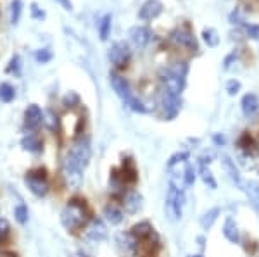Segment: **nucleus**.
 Segmentation results:
<instances>
[{"mask_svg": "<svg viewBox=\"0 0 259 257\" xmlns=\"http://www.w3.org/2000/svg\"><path fill=\"white\" fill-rule=\"evenodd\" d=\"M123 207L128 214L140 213L142 207H144V197H142L139 192L132 190V192H128L126 195L123 197Z\"/></svg>", "mask_w": 259, "mask_h": 257, "instance_id": "15", "label": "nucleus"}, {"mask_svg": "<svg viewBox=\"0 0 259 257\" xmlns=\"http://www.w3.org/2000/svg\"><path fill=\"white\" fill-rule=\"evenodd\" d=\"M130 233L137 238V242H140V240H145V238L152 237V235H156V233H154L152 225H150L149 221H142V223H139V225H135L132 228V231H130Z\"/></svg>", "mask_w": 259, "mask_h": 257, "instance_id": "20", "label": "nucleus"}, {"mask_svg": "<svg viewBox=\"0 0 259 257\" xmlns=\"http://www.w3.org/2000/svg\"><path fill=\"white\" fill-rule=\"evenodd\" d=\"M64 11H73V2L71 0H56Z\"/></svg>", "mask_w": 259, "mask_h": 257, "instance_id": "41", "label": "nucleus"}, {"mask_svg": "<svg viewBox=\"0 0 259 257\" xmlns=\"http://www.w3.org/2000/svg\"><path fill=\"white\" fill-rule=\"evenodd\" d=\"M220 213H221L220 207H212L207 213H204V216L200 218V226H202L204 230H211L212 225L216 223V219H218Z\"/></svg>", "mask_w": 259, "mask_h": 257, "instance_id": "24", "label": "nucleus"}, {"mask_svg": "<svg viewBox=\"0 0 259 257\" xmlns=\"http://www.w3.org/2000/svg\"><path fill=\"white\" fill-rule=\"evenodd\" d=\"M71 257H85V255H83L81 252H76V254H73V255H71Z\"/></svg>", "mask_w": 259, "mask_h": 257, "instance_id": "43", "label": "nucleus"}, {"mask_svg": "<svg viewBox=\"0 0 259 257\" xmlns=\"http://www.w3.org/2000/svg\"><path fill=\"white\" fill-rule=\"evenodd\" d=\"M227 92L228 95H237L240 92V81L239 80H230L227 81Z\"/></svg>", "mask_w": 259, "mask_h": 257, "instance_id": "37", "label": "nucleus"}, {"mask_svg": "<svg viewBox=\"0 0 259 257\" xmlns=\"http://www.w3.org/2000/svg\"><path fill=\"white\" fill-rule=\"evenodd\" d=\"M14 216H16V221H18L19 225H26V221H28V207L24 204H19L14 209Z\"/></svg>", "mask_w": 259, "mask_h": 257, "instance_id": "33", "label": "nucleus"}, {"mask_svg": "<svg viewBox=\"0 0 259 257\" xmlns=\"http://www.w3.org/2000/svg\"><path fill=\"white\" fill-rule=\"evenodd\" d=\"M41 123H44V111L36 104H30L24 111V128L28 131H35L41 126Z\"/></svg>", "mask_w": 259, "mask_h": 257, "instance_id": "11", "label": "nucleus"}, {"mask_svg": "<svg viewBox=\"0 0 259 257\" xmlns=\"http://www.w3.org/2000/svg\"><path fill=\"white\" fill-rule=\"evenodd\" d=\"M24 183H26L28 190L36 197H45L49 193V181L47 176H45V169L30 171L24 178Z\"/></svg>", "mask_w": 259, "mask_h": 257, "instance_id": "6", "label": "nucleus"}, {"mask_svg": "<svg viewBox=\"0 0 259 257\" xmlns=\"http://www.w3.org/2000/svg\"><path fill=\"white\" fill-rule=\"evenodd\" d=\"M7 71L16 74V76H19L21 74V57L19 56H14L9 62V66H7Z\"/></svg>", "mask_w": 259, "mask_h": 257, "instance_id": "35", "label": "nucleus"}, {"mask_svg": "<svg viewBox=\"0 0 259 257\" xmlns=\"http://www.w3.org/2000/svg\"><path fill=\"white\" fill-rule=\"evenodd\" d=\"M214 142L223 145V143H225V138H223V136H220V135H216V136H214Z\"/></svg>", "mask_w": 259, "mask_h": 257, "instance_id": "42", "label": "nucleus"}, {"mask_svg": "<svg viewBox=\"0 0 259 257\" xmlns=\"http://www.w3.org/2000/svg\"><path fill=\"white\" fill-rule=\"evenodd\" d=\"M78 102H80V98H78V95L74 93V92H69V93L64 97V106H68V107L78 106Z\"/></svg>", "mask_w": 259, "mask_h": 257, "instance_id": "39", "label": "nucleus"}, {"mask_svg": "<svg viewBox=\"0 0 259 257\" xmlns=\"http://www.w3.org/2000/svg\"><path fill=\"white\" fill-rule=\"evenodd\" d=\"M111 28H112V16L111 14H106L99 23V35H100V40L106 41L109 38L111 35Z\"/></svg>", "mask_w": 259, "mask_h": 257, "instance_id": "26", "label": "nucleus"}, {"mask_svg": "<svg viewBox=\"0 0 259 257\" xmlns=\"http://www.w3.org/2000/svg\"><path fill=\"white\" fill-rule=\"evenodd\" d=\"M35 61L38 64H47L49 61H52V52L49 48H40V50L35 52Z\"/></svg>", "mask_w": 259, "mask_h": 257, "instance_id": "34", "label": "nucleus"}, {"mask_svg": "<svg viewBox=\"0 0 259 257\" xmlns=\"http://www.w3.org/2000/svg\"><path fill=\"white\" fill-rule=\"evenodd\" d=\"M187 74H189V64L187 62H175L169 68L161 73L162 90H168L171 93L182 95L185 88Z\"/></svg>", "mask_w": 259, "mask_h": 257, "instance_id": "3", "label": "nucleus"}, {"mask_svg": "<svg viewBox=\"0 0 259 257\" xmlns=\"http://www.w3.org/2000/svg\"><path fill=\"white\" fill-rule=\"evenodd\" d=\"M162 11H164V6L161 0H145L139 11V18L144 21H152L161 16Z\"/></svg>", "mask_w": 259, "mask_h": 257, "instance_id": "13", "label": "nucleus"}, {"mask_svg": "<svg viewBox=\"0 0 259 257\" xmlns=\"http://www.w3.org/2000/svg\"><path fill=\"white\" fill-rule=\"evenodd\" d=\"M104 216H106V219L111 223V225H119V223L123 221L124 214L116 204H107L104 207Z\"/></svg>", "mask_w": 259, "mask_h": 257, "instance_id": "23", "label": "nucleus"}, {"mask_svg": "<svg viewBox=\"0 0 259 257\" xmlns=\"http://www.w3.org/2000/svg\"><path fill=\"white\" fill-rule=\"evenodd\" d=\"M245 33L254 40H259V24H245Z\"/></svg>", "mask_w": 259, "mask_h": 257, "instance_id": "38", "label": "nucleus"}, {"mask_svg": "<svg viewBox=\"0 0 259 257\" xmlns=\"http://www.w3.org/2000/svg\"><path fill=\"white\" fill-rule=\"evenodd\" d=\"M162 109H164L166 119H173L177 118V114L182 109V97L177 93H171L168 90H162Z\"/></svg>", "mask_w": 259, "mask_h": 257, "instance_id": "10", "label": "nucleus"}, {"mask_svg": "<svg viewBox=\"0 0 259 257\" xmlns=\"http://www.w3.org/2000/svg\"><path fill=\"white\" fill-rule=\"evenodd\" d=\"M87 237L94 242H102L107 238V226L104 225V221L100 218H94L90 221L89 228H87Z\"/></svg>", "mask_w": 259, "mask_h": 257, "instance_id": "14", "label": "nucleus"}, {"mask_svg": "<svg viewBox=\"0 0 259 257\" xmlns=\"http://www.w3.org/2000/svg\"><path fill=\"white\" fill-rule=\"evenodd\" d=\"M223 235L228 242L232 243H239L240 242V230L237 226L235 219L233 218H227L225 219V225H223Z\"/></svg>", "mask_w": 259, "mask_h": 257, "instance_id": "18", "label": "nucleus"}, {"mask_svg": "<svg viewBox=\"0 0 259 257\" xmlns=\"http://www.w3.org/2000/svg\"><path fill=\"white\" fill-rule=\"evenodd\" d=\"M23 14V0H12L11 2V24H18Z\"/></svg>", "mask_w": 259, "mask_h": 257, "instance_id": "28", "label": "nucleus"}, {"mask_svg": "<svg viewBox=\"0 0 259 257\" xmlns=\"http://www.w3.org/2000/svg\"><path fill=\"white\" fill-rule=\"evenodd\" d=\"M223 168H225V171H227L230 180H232L237 186H242V178H240L239 169H237L235 163H233L228 156H223Z\"/></svg>", "mask_w": 259, "mask_h": 257, "instance_id": "22", "label": "nucleus"}, {"mask_svg": "<svg viewBox=\"0 0 259 257\" xmlns=\"http://www.w3.org/2000/svg\"><path fill=\"white\" fill-rule=\"evenodd\" d=\"M83 171H85V168L66 154L64 161H62V175H64L66 183H68L71 188H80V185L83 181Z\"/></svg>", "mask_w": 259, "mask_h": 257, "instance_id": "5", "label": "nucleus"}, {"mask_svg": "<svg viewBox=\"0 0 259 257\" xmlns=\"http://www.w3.org/2000/svg\"><path fill=\"white\" fill-rule=\"evenodd\" d=\"M31 16L35 19H45V12L41 11L36 4H31Z\"/></svg>", "mask_w": 259, "mask_h": 257, "instance_id": "40", "label": "nucleus"}, {"mask_svg": "<svg viewBox=\"0 0 259 257\" xmlns=\"http://www.w3.org/2000/svg\"><path fill=\"white\" fill-rule=\"evenodd\" d=\"M9 233H11L9 221H7V219H4V218H0V242H4V240L9 237Z\"/></svg>", "mask_w": 259, "mask_h": 257, "instance_id": "36", "label": "nucleus"}, {"mask_svg": "<svg viewBox=\"0 0 259 257\" xmlns=\"http://www.w3.org/2000/svg\"><path fill=\"white\" fill-rule=\"evenodd\" d=\"M169 40L173 41L175 45L187 48V50H190V52L199 50L197 38H195L194 33H192L189 28H175V30L169 33Z\"/></svg>", "mask_w": 259, "mask_h": 257, "instance_id": "8", "label": "nucleus"}, {"mask_svg": "<svg viewBox=\"0 0 259 257\" xmlns=\"http://www.w3.org/2000/svg\"><path fill=\"white\" fill-rule=\"evenodd\" d=\"M68 156L71 159H74L78 164L83 166V168H87V164H89L90 157H92V148H90V140L89 138H78L76 142L73 143V147L69 148Z\"/></svg>", "mask_w": 259, "mask_h": 257, "instance_id": "9", "label": "nucleus"}, {"mask_svg": "<svg viewBox=\"0 0 259 257\" xmlns=\"http://www.w3.org/2000/svg\"><path fill=\"white\" fill-rule=\"evenodd\" d=\"M107 56H109L111 64L114 66L116 69H123V68H126L130 59H132V50H130L128 43H124V41H116V43L111 45Z\"/></svg>", "mask_w": 259, "mask_h": 257, "instance_id": "7", "label": "nucleus"}, {"mask_svg": "<svg viewBox=\"0 0 259 257\" xmlns=\"http://www.w3.org/2000/svg\"><path fill=\"white\" fill-rule=\"evenodd\" d=\"M189 157L190 154L187 150H180V152H175L173 156L169 157V161H168V169H173L177 164H182V163H187L189 161Z\"/></svg>", "mask_w": 259, "mask_h": 257, "instance_id": "29", "label": "nucleus"}, {"mask_svg": "<svg viewBox=\"0 0 259 257\" xmlns=\"http://www.w3.org/2000/svg\"><path fill=\"white\" fill-rule=\"evenodd\" d=\"M14 97H16V92H14V88H12V85L2 83V85H0V100L11 102V100H14Z\"/></svg>", "mask_w": 259, "mask_h": 257, "instance_id": "31", "label": "nucleus"}, {"mask_svg": "<svg viewBox=\"0 0 259 257\" xmlns=\"http://www.w3.org/2000/svg\"><path fill=\"white\" fill-rule=\"evenodd\" d=\"M89 221V209H87L85 200L73 198L64 205L61 213V223L68 231H76Z\"/></svg>", "mask_w": 259, "mask_h": 257, "instance_id": "2", "label": "nucleus"}, {"mask_svg": "<svg viewBox=\"0 0 259 257\" xmlns=\"http://www.w3.org/2000/svg\"><path fill=\"white\" fill-rule=\"evenodd\" d=\"M202 40L206 41L207 47H216L220 43V35L214 28H204L202 30Z\"/></svg>", "mask_w": 259, "mask_h": 257, "instance_id": "27", "label": "nucleus"}, {"mask_svg": "<svg viewBox=\"0 0 259 257\" xmlns=\"http://www.w3.org/2000/svg\"><path fill=\"white\" fill-rule=\"evenodd\" d=\"M44 124L49 128L50 131H56L57 126H59V121H57V116L52 113V111H45L44 113Z\"/></svg>", "mask_w": 259, "mask_h": 257, "instance_id": "32", "label": "nucleus"}, {"mask_svg": "<svg viewBox=\"0 0 259 257\" xmlns=\"http://www.w3.org/2000/svg\"><path fill=\"white\" fill-rule=\"evenodd\" d=\"M109 81H111V86L112 90L116 92V95L123 100L124 106L128 107V109H132L133 113H147V107H145V104L140 100L139 97H137L135 93H133L132 86H130V83L124 80L121 74L118 73H111L109 74Z\"/></svg>", "mask_w": 259, "mask_h": 257, "instance_id": "1", "label": "nucleus"}, {"mask_svg": "<svg viewBox=\"0 0 259 257\" xmlns=\"http://www.w3.org/2000/svg\"><path fill=\"white\" fill-rule=\"evenodd\" d=\"M244 192H245V195H247L250 204L259 211V181L249 180L247 183L244 185Z\"/></svg>", "mask_w": 259, "mask_h": 257, "instance_id": "21", "label": "nucleus"}, {"mask_svg": "<svg viewBox=\"0 0 259 257\" xmlns=\"http://www.w3.org/2000/svg\"><path fill=\"white\" fill-rule=\"evenodd\" d=\"M240 107H242V113H244L245 118H252L254 114L257 113L259 109V98L257 95L254 93H245L240 100Z\"/></svg>", "mask_w": 259, "mask_h": 257, "instance_id": "16", "label": "nucleus"}, {"mask_svg": "<svg viewBox=\"0 0 259 257\" xmlns=\"http://www.w3.org/2000/svg\"><path fill=\"white\" fill-rule=\"evenodd\" d=\"M199 176H200L202 183L206 185L207 188L214 190L216 186H218V183H216V180H214V176H212V173H211V169L207 168L206 164H200V168H199Z\"/></svg>", "mask_w": 259, "mask_h": 257, "instance_id": "25", "label": "nucleus"}, {"mask_svg": "<svg viewBox=\"0 0 259 257\" xmlns=\"http://www.w3.org/2000/svg\"><path fill=\"white\" fill-rule=\"evenodd\" d=\"M121 180H123V183H135L137 178V168H135V163H133V159H123V166H121V173H119Z\"/></svg>", "mask_w": 259, "mask_h": 257, "instance_id": "17", "label": "nucleus"}, {"mask_svg": "<svg viewBox=\"0 0 259 257\" xmlns=\"http://www.w3.org/2000/svg\"><path fill=\"white\" fill-rule=\"evenodd\" d=\"M189 257H204V255H200V254H197V255H189Z\"/></svg>", "mask_w": 259, "mask_h": 257, "instance_id": "44", "label": "nucleus"}, {"mask_svg": "<svg viewBox=\"0 0 259 257\" xmlns=\"http://www.w3.org/2000/svg\"><path fill=\"white\" fill-rule=\"evenodd\" d=\"M21 147H23V150L31 152V154H40V152L44 150V143H41V140L33 133L26 135L23 140H21Z\"/></svg>", "mask_w": 259, "mask_h": 257, "instance_id": "19", "label": "nucleus"}, {"mask_svg": "<svg viewBox=\"0 0 259 257\" xmlns=\"http://www.w3.org/2000/svg\"><path fill=\"white\" fill-rule=\"evenodd\" d=\"M195 178H197V173H195V168L189 163H185V171H183V183L185 186H192L195 183Z\"/></svg>", "mask_w": 259, "mask_h": 257, "instance_id": "30", "label": "nucleus"}, {"mask_svg": "<svg viewBox=\"0 0 259 257\" xmlns=\"http://www.w3.org/2000/svg\"><path fill=\"white\" fill-rule=\"evenodd\" d=\"M183 205H185V193L183 190L175 183H169L168 197H166V214L171 221H178L183 214Z\"/></svg>", "mask_w": 259, "mask_h": 257, "instance_id": "4", "label": "nucleus"}, {"mask_svg": "<svg viewBox=\"0 0 259 257\" xmlns=\"http://www.w3.org/2000/svg\"><path fill=\"white\" fill-rule=\"evenodd\" d=\"M128 36H130V41H132L133 47L142 50V48H145L149 45L152 33H150L149 28H145V26H133V28H130Z\"/></svg>", "mask_w": 259, "mask_h": 257, "instance_id": "12", "label": "nucleus"}]
</instances>
